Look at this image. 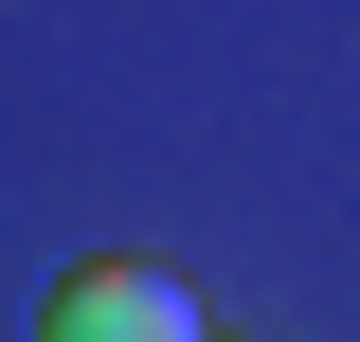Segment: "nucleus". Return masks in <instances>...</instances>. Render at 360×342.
Wrapping results in <instances>:
<instances>
[{
    "label": "nucleus",
    "instance_id": "1",
    "mask_svg": "<svg viewBox=\"0 0 360 342\" xmlns=\"http://www.w3.org/2000/svg\"><path fill=\"white\" fill-rule=\"evenodd\" d=\"M37 342H217V324H198V289H180V270H144V253H90L72 289L37 306Z\"/></svg>",
    "mask_w": 360,
    "mask_h": 342
}]
</instances>
